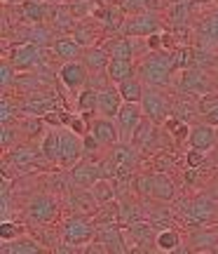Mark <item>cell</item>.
<instances>
[{
    "instance_id": "cell-1",
    "label": "cell",
    "mask_w": 218,
    "mask_h": 254,
    "mask_svg": "<svg viewBox=\"0 0 218 254\" xmlns=\"http://www.w3.org/2000/svg\"><path fill=\"white\" fill-rule=\"evenodd\" d=\"M174 64H172V52H148L138 59V78L148 85V87H169L174 85Z\"/></svg>"
},
{
    "instance_id": "cell-2",
    "label": "cell",
    "mask_w": 218,
    "mask_h": 254,
    "mask_svg": "<svg viewBox=\"0 0 218 254\" xmlns=\"http://www.w3.org/2000/svg\"><path fill=\"white\" fill-rule=\"evenodd\" d=\"M178 214L188 226H207L218 219V200L209 195H195V198L178 202ZM178 217V219H181Z\"/></svg>"
},
{
    "instance_id": "cell-3",
    "label": "cell",
    "mask_w": 218,
    "mask_h": 254,
    "mask_svg": "<svg viewBox=\"0 0 218 254\" xmlns=\"http://www.w3.org/2000/svg\"><path fill=\"white\" fill-rule=\"evenodd\" d=\"M141 109H143V116L155 127H164V123L174 116V104L172 99L164 94L162 90L157 87H148L145 85V92H143V99H141Z\"/></svg>"
},
{
    "instance_id": "cell-4",
    "label": "cell",
    "mask_w": 218,
    "mask_h": 254,
    "mask_svg": "<svg viewBox=\"0 0 218 254\" xmlns=\"http://www.w3.org/2000/svg\"><path fill=\"white\" fill-rule=\"evenodd\" d=\"M61 240L68 245L85 247L96 240V226L85 214H73L61 221Z\"/></svg>"
},
{
    "instance_id": "cell-5",
    "label": "cell",
    "mask_w": 218,
    "mask_h": 254,
    "mask_svg": "<svg viewBox=\"0 0 218 254\" xmlns=\"http://www.w3.org/2000/svg\"><path fill=\"white\" fill-rule=\"evenodd\" d=\"M164 31L162 19L157 12H141V14H129L125 17V24L120 28V36L127 38H150L155 33Z\"/></svg>"
},
{
    "instance_id": "cell-6",
    "label": "cell",
    "mask_w": 218,
    "mask_h": 254,
    "mask_svg": "<svg viewBox=\"0 0 218 254\" xmlns=\"http://www.w3.org/2000/svg\"><path fill=\"white\" fill-rule=\"evenodd\" d=\"M26 217L38 226H49V224H54L59 219V202L49 193H38V195L28 200Z\"/></svg>"
},
{
    "instance_id": "cell-7",
    "label": "cell",
    "mask_w": 218,
    "mask_h": 254,
    "mask_svg": "<svg viewBox=\"0 0 218 254\" xmlns=\"http://www.w3.org/2000/svg\"><path fill=\"white\" fill-rule=\"evenodd\" d=\"M82 155H85V148H82V136L73 134L71 129H61L59 132V170H73L75 165L82 163Z\"/></svg>"
},
{
    "instance_id": "cell-8",
    "label": "cell",
    "mask_w": 218,
    "mask_h": 254,
    "mask_svg": "<svg viewBox=\"0 0 218 254\" xmlns=\"http://www.w3.org/2000/svg\"><path fill=\"white\" fill-rule=\"evenodd\" d=\"M56 78L61 82V87L68 92H73L75 97L80 94L85 87H87V80H89V71L82 62H68L61 64L59 71H56Z\"/></svg>"
},
{
    "instance_id": "cell-9",
    "label": "cell",
    "mask_w": 218,
    "mask_h": 254,
    "mask_svg": "<svg viewBox=\"0 0 218 254\" xmlns=\"http://www.w3.org/2000/svg\"><path fill=\"white\" fill-rule=\"evenodd\" d=\"M143 109H141V104H125L122 111L118 113V132H120V144H131V139L136 134V129L141 127L143 123Z\"/></svg>"
},
{
    "instance_id": "cell-10",
    "label": "cell",
    "mask_w": 218,
    "mask_h": 254,
    "mask_svg": "<svg viewBox=\"0 0 218 254\" xmlns=\"http://www.w3.org/2000/svg\"><path fill=\"white\" fill-rule=\"evenodd\" d=\"M7 59L12 62V66H14L19 73H28L43 64V47L36 45V43L14 45V50L7 55Z\"/></svg>"
},
{
    "instance_id": "cell-11",
    "label": "cell",
    "mask_w": 218,
    "mask_h": 254,
    "mask_svg": "<svg viewBox=\"0 0 218 254\" xmlns=\"http://www.w3.org/2000/svg\"><path fill=\"white\" fill-rule=\"evenodd\" d=\"M176 75H178V90H183L185 94H192V97L200 99L204 94L214 92L209 75L204 73V68H188V71L176 73Z\"/></svg>"
},
{
    "instance_id": "cell-12",
    "label": "cell",
    "mask_w": 218,
    "mask_h": 254,
    "mask_svg": "<svg viewBox=\"0 0 218 254\" xmlns=\"http://www.w3.org/2000/svg\"><path fill=\"white\" fill-rule=\"evenodd\" d=\"M99 90V104H96V116L101 118H110L115 120L118 113L125 106V99L120 94L118 85H103V87H96Z\"/></svg>"
},
{
    "instance_id": "cell-13",
    "label": "cell",
    "mask_w": 218,
    "mask_h": 254,
    "mask_svg": "<svg viewBox=\"0 0 218 254\" xmlns=\"http://www.w3.org/2000/svg\"><path fill=\"white\" fill-rule=\"evenodd\" d=\"M101 179H106V167H99L91 160H82L80 165H75L71 170V182L80 190H89Z\"/></svg>"
},
{
    "instance_id": "cell-14",
    "label": "cell",
    "mask_w": 218,
    "mask_h": 254,
    "mask_svg": "<svg viewBox=\"0 0 218 254\" xmlns=\"http://www.w3.org/2000/svg\"><path fill=\"white\" fill-rule=\"evenodd\" d=\"M52 12H54V5H47L45 0H24L19 5V17L24 24H31V26H43L52 19Z\"/></svg>"
},
{
    "instance_id": "cell-15",
    "label": "cell",
    "mask_w": 218,
    "mask_h": 254,
    "mask_svg": "<svg viewBox=\"0 0 218 254\" xmlns=\"http://www.w3.org/2000/svg\"><path fill=\"white\" fill-rule=\"evenodd\" d=\"M103 26H101L99 21L94 17L89 19H82V21H78V26H75V31H73V38L80 43L82 50H89V47H96L101 45V38H103Z\"/></svg>"
},
{
    "instance_id": "cell-16",
    "label": "cell",
    "mask_w": 218,
    "mask_h": 254,
    "mask_svg": "<svg viewBox=\"0 0 218 254\" xmlns=\"http://www.w3.org/2000/svg\"><path fill=\"white\" fill-rule=\"evenodd\" d=\"M89 134L99 141L101 146H118L120 144V132H118V123L110 118H101V116H96V118L89 123Z\"/></svg>"
},
{
    "instance_id": "cell-17",
    "label": "cell",
    "mask_w": 218,
    "mask_h": 254,
    "mask_svg": "<svg viewBox=\"0 0 218 254\" xmlns=\"http://www.w3.org/2000/svg\"><path fill=\"white\" fill-rule=\"evenodd\" d=\"M110 165H113V174L115 177H127L131 172V167L136 165V151L131 144H118L113 146V153H110Z\"/></svg>"
},
{
    "instance_id": "cell-18",
    "label": "cell",
    "mask_w": 218,
    "mask_h": 254,
    "mask_svg": "<svg viewBox=\"0 0 218 254\" xmlns=\"http://www.w3.org/2000/svg\"><path fill=\"white\" fill-rule=\"evenodd\" d=\"M82 64L87 66V71H89V78L108 75V66H110V55H108V50H106L103 45H96V47H89V50H85V55H82Z\"/></svg>"
},
{
    "instance_id": "cell-19",
    "label": "cell",
    "mask_w": 218,
    "mask_h": 254,
    "mask_svg": "<svg viewBox=\"0 0 218 254\" xmlns=\"http://www.w3.org/2000/svg\"><path fill=\"white\" fill-rule=\"evenodd\" d=\"M216 144H218V132L214 127L204 125V123L192 125L190 139H188V148H197L202 153H209V151L216 148Z\"/></svg>"
},
{
    "instance_id": "cell-20",
    "label": "cell",
    "mask_w": 218,
    "mask_h": 254,
    "mask_svg": "<svg viewBox=\"0 0 218 254\" xmlns=\"http://www.w3.org/2000/svg\"><path fill=\"white\" fill-rule=\"evenodd\" d=\"M101 45L108 50L110 59H129V62H136V38H127V36H113Z\"/></svg>"
},
{
    "instance_id": "cell-21",
    "label": "cell",
    "mask_w": 218,
    "mask_h": 254,
    "mask_svg": "<svg viewBox=\"0 0 218 254\" xmlns=\"http://www.w3.org/2000/svg\"><path fill=\"white\" fill-rule=\"evenodd\" d=\"M43 158V153L40 151H36L31 144H19L14 146L9 153H5V163H12V165H17L19 170H31V167H36L38 160Z\"/></svg>"
},
{
    "instance_id": "cell-22",
    "label": "cell",
    "mask_w": 218,
    "mask_h": 254,
    "mask_svg": "<svg viewBox=\"0 0 218 254\" xmlns=\"http://www.w3.org/2000/svg\"><path fill=\"white\" fill-rule=\"evenodd\" d=\"M52 52H54V55L59 57L64 64L80 62L82 55H85V50H82L80 43H78L73 36H59V38H54V43H52Z\"/></svg>"
},
{
    "instance_id": "cell-23",
    "label": "cell",
    "mask_w": 218,
    "mask_h": 254,
    "mask_svg": "<svg viewBox=\"0 0 218 254\" xmlns=\"http://www.w3.org/2000/svg\"><path fill=\"white\" fill-rule=\"evenodd\" d=\"M96 104H99V90H96V87H89V85L75 97V111H78L87 123H91V120L96 118Z\"/></svg>"
},
{
    "instance_id": "cell-24",
    "label": "cell",
    "mask_w": 218,
    "mask_h": 254,
    "mask_svg": "<svg viewBox=\"0 0 218 254\" xmlns=\"http://www.w3.org/2000/svg\"><path fill=\"white\" fill-rule=\"evenodd\" d=\"M59 132H61V129L47 127L45 134L40 136V153H43V160H45L49 167H56V165H59Z\"/></svg>"
},
{
    "instance_id": "cell-25",
    "label": "cell",
    "mask_w": 218,
    "mask_h": 254,
    "mask_svg": "<svg viewBox=\"0 0 218 254\" xmlns=\"http://www.w3.org/2000/svg\"><path fill=\"white\" fill-rule=\"evenodd\" d=\"M49 26H52V31H61L64 36H68V33L73 36V31L78 26V19H75V14L71 12L68 5H54V12H52V19H49Z\"/></svg>"
},
{
    "instance_id": "cell-26",
    "label": "cell",
    "mask_w": 218,
    "mask_h": 254,
    "mask_svg": "<svg viewBox=\"0 0 218 254\" xmlns=\"http://www.w3.org/2000/svg\"><path fill=\"white\" fill-rule=\"evenodd\" d=\"M174 195H176V189H174L172 179L167 177V172L150 174V198L169 202V200H174Z\"/></svg>"
},
{
    "instance_id": "cell-27",
    "label": "cell",
    "mask_w": 218,
    "mask_h": 254,
    "mask_svg": "<svg viewBox=\"0 0 218 254\" xmlns=\"http://www.w3.org/2000/svg\"><path fill=\"white\" fill-rule=\"evenodd\" d=\"M138 75V64L136 62H129V59H110L108 66V80L120 85V82L129 80Z\"/></svg>"
},
{
    "instance_id": "cell-28",
    "label": "cell",
    "mask_w": 218,
    "mask_h": 254,
    "mask_svg": "<svg viewBox=\"0 0 218 254\" xmlns=\"http://www.w3.org/2000/svg\"><path fill=\"white\" fill-rule=\"evenodd\" d=\"M2 254H47V247L36 238H17L12 243H2Z\"/></svg>"
},
{
    "instance_id": "cell-29",
    "label": "cell",
    "mask_w": 218,
    "mask_h": 254,
    "mask_svg": "<svg viewBox=\"0 0 218 254\" xmlns=\"http://www.w3.org/2000/svg\"><path fill=\"white\" fill-rule=\"evenodd\" d=\"M54 101L56 99L49 97V94H45V97H31L26 104H21V113L24 116H33V118H45L47 113H52L56 109Z\"/></svg>"
},
{
    "instance_id": "cell-30",
    "label": "cell",
    "mask_w": 218,
    "mask_h": 254,
    "mask_svg": "<svg viewBox=\"0 0 218 254\" xmlns=\"http://www.w3.org/2000/svg\"><path fill=\"white\" fill-rule=\"evenodd\" d=\"M181 245H183L181 231H176V228H162L155 236V247L164 254H172L174 250H178Z\"/></svg>"
},
{
    "instance_id": "cell-31",
    "label": "cell",
    "mask_w": 218,
    "mask_h": 254,
    "mask_svg": "<svg viewBox=\"0 0 218 254\" xmlns=\"http://www.w3.org/2000/svg\"><path fill=\"white\" fill-rule=\"evenodd\" d=\"M118 90H120V94H122L125 104H141L143 92H145V85H143V80H141L138 75H134V78H129V80L120 82Z\"/></svg>"
},
{
    "instance_id": "cell-32",
    "label": "cell",
    "mask_w": 218,
    "mask_h": 254,
    "mask_svg": "<svg viewBox=\"0 0 218 254\" xmlns=\"http://www.w3.org/2000/svg\"><path fill=\"white\" fill-rule=\"evenodd\" d=\"M162 129L172 136V141H176V144H188L192 125H190V123H183V120H178V118H174V116H172V118L164 123Z\"/></svg>"
},
{
    "instance_id": "cell-33",
    "label": "cell",
    "mask_w": 218,
    "mask_h": 254,
    "mask_svg": "<svg viewBox=\"0 0 218 254\" xmlns=\"http://www.w3.org/2000/svg\"><path fill=\"white\" fill-rule=\"evenodd\" d=\"M190 250L192 252H214L218 247V231L211 233V231H197L190 236Z\"/></svg>"
},
{
    "instance_id": "cell-34",
    "label": "cell",
    "mask_w": 218,
    "mask_h": 254,
    "mask_svg": "<svg viewBox=\"0 0 218 254\" xmlns=\"http://www.w3.org/2000/svg\"><path fill=\"white\" fill-rule=\"evenodd\" d=\"M197 33H200L202 40H207L211 45H218V9L207 14V17H202V21L197 24Z\"/></svg>"
},
{
    "instance_id": "cell-35",
    "label": "cell",
    "mask_w": 218,
    "mask_h": 254,
    "mask_svg": "<svg viewBox=\"0 0 218 254\" xmlns=\"http://www.w3.org/2000/svg\"><path fill=\"white\" fill-rule=\"evenodd\" d=\"M17 129L19 134L24 136V139H33V136H43L45 134V120L43 118H33V116H26V118L17 120Z\"/></svg>"
},
{
    "instance_id": "cell-36",
    "label": "cell",
    "mask_w": 218,
    "mask_h": 254,
    "mask_svg": "<svg viewBox=\"0 0 218 254\" xmlns=\"http://www.w3.org/2000/svg\"><path fill=\"white\" fill-rule=\"evenodd\" d=\"M19 113H21V104H17V99H12L9 94H2V99H0V123L2 125H17Z\"/></svg>"
},
{
    "instance_id": "cell-37",
    "label": "cell",
    "mask_w": 218,
    "mask_h": 254,
    "mask_svg": "<svg viewBox=\"0 0 218 254\" xmlns=\"http://www.w3.org/2000/svg\"><path fill=\"white\" fill-rule=\"evenodd\" d=\"M89 190H91V195H94V200L99 202V207L108 205V202H115V189H113L110 179H101V182H96Z\"/></svg>"
},
{
    "instance_id": "cell-38",
    "label": "cell",
    "mask_w": 218,
    "mask_h": 254,
    "mask_svg": "<svg viewBox=\"0 0 218 254\" xmlns=\"http://www.w3.org/2000/svg\"><path fill=\"white\" fill-rule=\"evenodd\" d=\"M17 68L12 66L7 57H2V64H0V87H2V94H7L9 87L17 85Z\"/></svg>"
},
{
    "instance_id": "cell-39",
    "label": "cell",
    "mask_w": 218,
    "mask_h": 254,
    "mask_svg": "<svg viewBox=\"0 0 218 254\" xmlns=\"http://www.w3.org/2000/svg\"><path fill=\"white\" fill-rule=\"evenodd\" d=\"M24 233H26V228L17 224V221H9V219L0 221V240L2 243H12L17 238H24Z\"/></svg>"
},
{
    "instance_id": "cell-40",
    "label": "cell",
    "mask_w": 218,
    "mask_h": 254,
    "mask_svg": "<svg viewBox=\"0 0 218 254\" xmlns=\"http://www.w3.org/2000/svg\"><path fill=\"white\" fill-rule=\"evenodd\" d=\"M19 139H21V134H19L17 125H2V129H0V146H2V153H9L14 146H19Z\"/></svg>"
},
{
    "instance_id": "cell-41",
    "label": "cell",
    "mask_w": 218,
    "mask_h": 254,
    "mask_svg": "<svg viewBox=\"0 0 218 254\" xmlns=\"http://www.w3.org/2000/svg\"><path fill=\"white\" fill-rule=\"evenodd\" d=\"M185 165H188L190 170H202V167L207 165V153H202L197 148H188V151H185Z\"/></svg>"
},
{
    "instance_id": "cell-42",
    "label": "cell",
    "mask_w": 218,
    "mask_h": 254,
    "mask_svg": "<svg viewBox=\"0 0 218 254\" xmlns=\"http://www.w3.org/2000/svg\"><path fill=\"white\" fill-rule=\"evenodd\" d=\"M218 109V90L209 92V94H204V97H200L197 99V111H200V116H204V113H209V111Z\"/></svg>"
},
{
    "instance_id": "cell-43",
    "label": "cell",
    "mask_w": 218,
    "mask_h": 254,
    "mask_svg": "<svg viewBox=\"0 0 218 254\" xmlns=\"http://www.w3.org/2000/svg\"><path fill=\"white\" fill-rule=\"evenodd\" d=\"M82 148H85V155H94V153H99L103 146H101L91 134H87L85 139H82Z\"/></svg>"
},
{
    "instance_id": "cell-44",
    "label": "cell",
    "mask_w": 218,
    "mask_h": 254,
    "mask_svg": "<svg viewBox=\"0 0 218 254\" xmlns=\"http://www.w3.org/2000/svg\"><path fill=\"white\" fill-rule=\"evenodd\" d=\"M202 123H204V125H209V127H214V129H218V109L204 113V116H202Z\"/></svg>"
},
{
    "instance_id": "cell-45",
    "label": "cell",
    "mask_w": 218,
    "mask_h": 254,
    "mask_svg": "<svg viewBox=\"0 0 218 254\" xmlns=\"http://www.w3.org/2000/svg\"><path fill=\"white\" fill-rule=\"evenodd\" d=\"M54 254H80V247L68 245V243H64V240H61V245L54 250Z\"/></svg>"
},
{
    "instance_id": "cell-46",
    "label": "cell",
    "mask_w": 218,
    "mask_h": 254,
    "mask_svg": "<svg viewBox=\"0 0 218 254\" xmlns=\"http://www.w3.org/2000/svg\"><path fill=\"white\" fill-rule=\"evenodd\" d=\"M172 254H195V252L190 250V245H185V243H183V245L178 247V250H174Z\"/></svg>"
},
{
    "instance_id": "cell-47",
    "label": "cell",
    "mask_w": 218,
    "mask_h": 254,
    "mask_svg": "<svg viewBox=\"0 0 218 254\" xmlns=\"http://www.w3.org/2000/svg\"><path fill=\"white\" fill-rule=\"evenodd\" d=\"M47 5H68V0H45Z\"/></svg>"
},
{
    "instance_id": "cell-48",
    "label": "cell",
    "mask_w": 218,
    "mask_h": 254,
    "mask_svg": "<svg viewBox=\"0 0 218 254\" xmlns=\"http://www.w3.org/2000/svg\"><path fill=\"white\" fill-rule=\"evenodd\" d=\"M195 2H211V0H195Z\"/></svg>"
},
{
    "instance_id": "cell-49",
    "label": "cell",
    "mask_w": 218,
    "mask_h": 254,
    "mask_svg": "<svg viewBox=\"0 0 218 254\" xmlns=\"http://www.w3.org/2000/svg\"><path fill=\"white\" fill-rule=\"evenodd\" d=\"M216 200H218V190H216Z\"/></svg>"
},
{
    "instance_id": "cell-50",
    "label": "cell",
    "mask_w": 218,
    "mask_h": 254,
    "mask_svg": "<svg viewBox=\"0 0 218 254\" xmlns=\"http://www.w3.org/2000/svg\"><path fill=\"white\" fill-rule=\"evenodd\" d=\"M216 132H218V129H216Z\"/></svg>"
},
{
    "instance_id": "cell-51",
    "label": "cell",
    "mask_w": 218,
    "mask_h": 254,
    "mask_svg": "<svg viewBox=\"0 0 218 254\" xmlns=\"http://www.w3.org/2000/svg\"><path fill=\"white\" fill-rule=\"evenodd\" d=\"M47 254H49V252H47Z\"/></svg>"
},
{
    "instance_id": "cell-52",
    "label": "cell",
    "mask_w": 218,
    "mask_h": 254,
    "mask_svg": "<svg viewBox=\"0 0 218 254\" xmlns=\"http://www.w3.org/2000/svg\"><path fill=\"white\" fill-rule=\"evenodd\" d=\"M216 254H218V252H216Z\"/></svg>"
}]
</instances>
